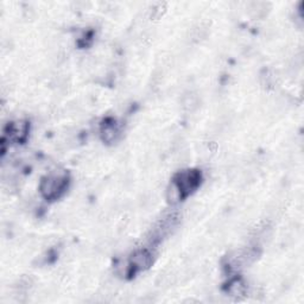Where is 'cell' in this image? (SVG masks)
Listing matches in <instances>:
<instances>
[{
  "mask_svg": "<svg viewBox=\"0 0 304 304\" xmlns=\"http://www.w3.org/2000/svg\"><path fill=\"white\" fill-rule=\"evenodd\" d=\"M130 265L134 271H145L150 268L152 264V253L145 248L136 250L131 256H128Z\"/></svg>",
  "mask_w": 304,
  "mask_h": 304,
  "instance_id": "cell-3",
  "label": "cell"
},
{
  "mask_svg": "<svg viewBox=\"0 0 304 304\" xmlns=\"http://www.w3.org/2000/svg\"><path fill=\"white\" fill-rule=\"evenodd\" d=\"M66 184H68V174L63 172V171L50 174L40 180V195L46 200L60 198L62 192H64Z\"/></svg>",
  "mask_w": 304,
  "mask_h": 304,
  "instance_id": "cell-1",
  "label": "cell"
},
{
  "mask_svg": "<svg viewBox=\"0 0 304 304\" xmlns=\"http://www.w3.org/2000/svg\"><path fill=\"white\" fill-rule=\"evenodd\" d=\"M246 284L240 278H236V280H230L227 285V294L234 300H242L246 294Z\"/></svg>",
  "mask_w": 304,
  "mask_h": 304,
  "instance_id": "cell-4",
  "label": "cell"
},
{
  "mask_svg": "<svg viewBox=\"0 0 304 304\" xmlns=\"http://www.w3.org/2000/svg\"><path fill=\"white\" fill-rule=\"evenodd\" d=\"M209 28L206 24H198L195 28H192V40L194 42H201V40H206V37L208 36Z\"/></svg>",
  "mask_w": 304,
  "mask_h": 304,
  "instance_id": "cell-9",
  "label": "cell"
},
{
  "mask_svg": "<svg viewBox=\"0 0 304 304\" xmlns=\"http://www.w3.org/2000/svg\"><path fill=\"white\" fill-rule=\"evenodd\" d=\"M272 76L268 72H264L262 74H260V84L264 88H270L272 84Z\"/></svg>",
  "mask_w": 304,
  "mask_h": 304,
  "instance_id": "cell-11",
  "label": "cell"
},
{
  "mask_svg": "<svg viewBox=\"0 0 304 304\" xmlns=\"http://www.w3.org/2000/svg\"><path fill=\"white\" fill-rule=\"evenodd\" d=\"M166 2H156V4L151 8L150 11L151 18H160V16L166 12Z\"/></svg>",
  "mask_w": 304,
  "mask_h": 304,
  "instance_id": "cell-10",
  "label": "cell"
},
{
  "mask_svg": "<svg viewBox=\"0 0 304 304\" xmlns=\"http://www.w3.org/2000/svg\"><path fill=\"white\" fill-rule=\"evenodd\" d=\"M200 98L198 95L194 93V92H188V93L183 94L182 100H180V104H182V108L186 112H195L196 110L200 107Z\"/></svg>",
  "mask_w": 304,
  "mask_h": 304,
  "instance_id": "cell-6",
  "label": "cell"
},
{
  "mask_svg": "<svg viewBox=\"0 0 304 304\" xmlns=\"http://www.w3.org/2000/svg\"><path fill=\"white\" fill-rule=\"evenodd\" d=\"M101 139L106 142V144H112L113 142L116 140L119 136V131L114 124H104L100 130Z\"/></svg>",
  "mask_w": 304,
  "mask_h": 304,
  "instance_id": "cell-7",
  "label": "cell"
},
{
  "mask_svg": "<svg viewBox=\"0 0 304 304\" xmlns=\"http://www.w3.org/2000/svg\"><path fill=\"white\" fill-rule=\"evenodd\" d=\"M200 180H201V175L198 170L195 169H188L180 171L175 176L174 180L178 184V186L182 190L183 195H189L198 188L200 184Z\"/></svg>",
  "mask_w": 304,
  "mask_h": 304,
  "instance_id": "cell-2",
  "label": "cell"
},
{
  "mask_svg": "<svg viewBox=\"0 0 304 304\" xmlns=\"http://www.w3.org/2000/svg\"><path fill=\"white\" fill-rule=\"evenodd\" d=\"M183 192L175 180H171L166 189V198L169 204H177L183 198Z\"/></svg>",
  "mask_w": 304,
  "mask_h": 304,
  "instance_id": "cell-5",
  "label": "cell"
},
{
  "mask_svg": "<svg viewBox=\"0 0 304 304\" xmlns=\"http://www.w3.org/2000/svg\"><path fill=\"white\" fill-rule=\"evenodd\" d=\"M250 11H251V14L254 16V17H265V16L268 14V12L270 11V4L264 2H251V4H250Z\"/></svg>",
  "mask_w": 304,
  "mask_h": 304,
  "instance_id": "cell-8",
  "label": "cell"
}]
</instances>
